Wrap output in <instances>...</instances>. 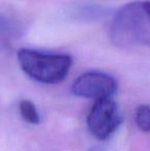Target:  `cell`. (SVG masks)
Returning a JSON list of instances; mask_svg holds the SVG:
<instances>
[{
    "label": "cell",
    "mask_w": 150,
    "mask_h": 151,
    "mask_svg": "<svg viewBox=\"0 0 150 151\" xmlns=\"http://www.w3.org/2000/svg\"><path fill=\"white\" fill-rule=\"evenodd\" d=\"M109 38L122 47H150V0H136L121 6L111 21Z\"/></svg>",
    "instance_id": "obj_1"
},
{
    "label": "cell",
    "mask_w": 150,
    "mask_h": 151,
    "mask_svg": "<svg viewBox=\"0 0 150 151\" xmlns=\"http://www.w3.org/2000/svg\"><path fill=\"white\" fill-rule=\"evenodd\" d=\"M18 61L22 70L32 79L46 84L63 81L72 66V58L67 54L40 52L22 48L18 52Z\"/></svg>",
    "instance_id": "obj_2"
},
{
    "label": "cell",
    "mask_w": 150,
    "mask_h": 151,
    "mask_svg": "<svg viewBox=\"0 0 150 151\" xmlns=\"http://www.w3.org/2000/svg\"><path fill=\"white\" fill-rule=\"evenodd\" d=\"M121 116L117 105L111 98L97 100L88 116V127L90 134L99 140H106L117 129Z\"/></svg>",
    "instance_id": "obj_3"
},
{
    "label": "cell",
    "mask_w": 150,
    "mask_h": 151,
    "mask_svg": "<svg viewBox=\"0 0 150 151\" xmlns=\"http://www.w3.org/2000/svg\"><path fill=\"white\" fill-rule=\"evenodd\" d=\"M117 90V81L113 76L104 72L90 71L74 80L72 93L77 97L101 100L111 98Z\"/></svg>",
    "instance_id": "obj_4"
},
{
    "label": "cell",
    "mask_w": 150,
    "mask_h": 151,
    "mask_svg": "<svg viewBox=\"0 0 150 151\" xmlns=\"http://www.w3.org/2000/svg\"><path fill=\"white\" fill-rule=\"evenodd\" d=\"M24 23L17 12L0 7V45L7 46L19 40L24 33Z\"/></svg>",
    "instance_id": "obj_5"
},
{
    "label": "cell",
    "mask_w": 150,
    "mask_h": 151,
    "mask_svg": "<svg viewBox=\"0 0 150 151\" xmlns=\"http://www.w3.org/2000/svg\"><path fill=\"white\" fill-rule=\"evenodd\" d=\"M20 113L22 117L27 122L32 123V124H38L40 121V116L38 113L35 105L29 100H23L20 102Z\"/></svg>",
    "instance_id": "obj_6"
},
{
    "label": "cell",
    "mask_w": 150,
    "mask_h": 151,
    "mask_svg": "<svg viewBox=\"0 0 150 151\" xmlns=\"http://www.w3.org/2000/svg\"><path fill=\"white\" fill-rule=\"evenodd\" d=\"M136 122L144 133H150V105H141L137 108Z\"/></svg>",
    "instance_id": "obj_7"
}]
</instances>
